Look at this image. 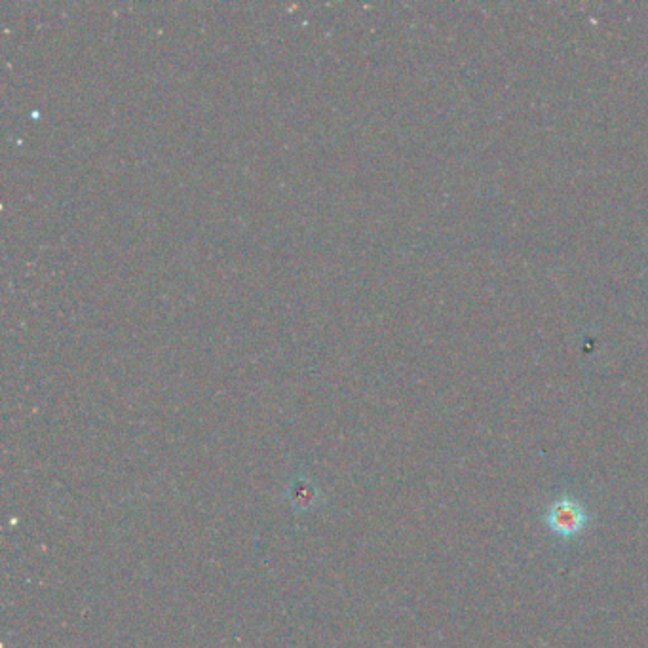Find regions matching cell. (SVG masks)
Returning <instances> with one entry per match:
<instances>
[{
  "label": "cell",
  "mask_w": 648,
  "mask_h": 648,
  "mask_svg": "<svg viewBox=\"0 0 648 648\" xmlns=\"http://www.w3.org/2000/svg\"><path fill=\"white\" fill-rule=\"evenodd\" d=\"M544 523L550 529V533L569 540L584 533V529L590 523V514L580 498L561 495L548 506L544 514Z\"/></svg>",
  "instance_id": "6da1fadb"
}]
</instances>
